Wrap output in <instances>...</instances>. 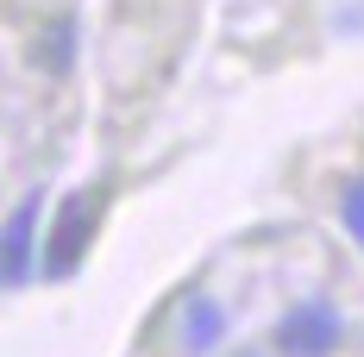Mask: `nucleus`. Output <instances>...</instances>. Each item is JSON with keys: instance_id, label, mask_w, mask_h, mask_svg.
<instances>
[{"instance_id": "7ed1b4c3", "label": "nucleus", "mask_w": 364, "mask_h": 357, "mask_svg": "<svg viewBox=\"0 0 364 357\" xmlns=\"http://www.w3.org/2000/svg\"><path fill=\"white\" fill-rule=\"evenodd\" d=\"M88 232H95V201L82 194L63 207L57 219V232H50V251H44V276H70L75 263H82V251H88Z\"/></svg>"}, {"instance_id": "f257e3e1", "label": "nucleus", "mask_w": 364, "mask_h": 357, "mask_svg": "<svg viewBox=\"0 0 364 357\" xmlns=\"http://www.w3.org/2000/svg\"><path fill=\"white\" fill-rule=\"evenodd\" d=\"M277 345H283V357H327L339 345V314L327 301H295L277 326Z\"/></svg>"}, {"instance_id": "39448f33", "label": "nucleus", "mask_w": 364, "mask_h": 357, "mask_svg": "<svg viewBox=\"0 0 364 357\" xmlns=\"http://www.w3.org/2000/svg\"><path fill=\"white\" fill-rule=\"evenodd\" d=\"M339 214H346V232H352V238L364 245V182H352V188H346V201H339Z\"/></svg>"}, {"instance_id": "20e7f679", "label": "nucleus", "mask_w": 364, "mask_h": 357, "mask_svg": "<svg viewBox=\"0 0 364 357\" xmlns=\"http://www.w3.org/2000/svg\"><path fill=\"white\" fill-rule=\"evenodd\" d=\"M220 332H226V314H220L208 295H195V301L182 307V345H188V351H214Z\"/></svg>"}, {"instance_id": "f03ea898", "label": "nucleus", "mask_w": 364, "mask_h": 357, "mask_svg": "<svg viewBox=\"0 0 364 357\" xmlns=\"http://www.w3.org/2000/svg\"><path fill=\"white\" fill-rule=\"evenodd\" d=\"M38 214H44V201L26 194V207L0 226V288H19L32 276V245H38Z\"/></svg>"}]
</instances>
